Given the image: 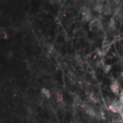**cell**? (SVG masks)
<instances>
[{
  "instance_id": "cell-1",
  "label": "cell",
  "mask_w": 123,
  "mask_h": 123,
  "mask_svg": "<svg viewBox=\"0 0 123 123\" xmlns=\"http://www.w3.org/2000/svg\"><path fill=\"white\" fill-rule=\"evenodd\" d=\"M108 109L110 110V111H111L114 113L120 114V112L123 110V104L120 102V100L117 101L116 99H113L112 103L110 105H109Z\"/></svg>"
},
{
  "instance_id": "cell-2",
  "label": "cell",
  "mask_w": 123,
  "mask_h": 123,
  "mask_svg": "<svg viewBox=\"0 0 123 123\" xmlns=\"http://www.w3.org/2000/svg\"><path fill=\"white\" fill-rule=\"evenodd\" d=\"M82 14V19L84 21L86 22H91L94 19H93V15L92 14L91 9L88 7H85L84 10L81 12Z\"/></svg>"
},
{
  "instance_id": "cell-3",
  "label": "cell",
  "mask_w": 123,
  "mask_h": 123,
  "mask_svg": "<svg viewBox=\"0 0 123 123\" xmlns=\"http://www.w3.org/2000/svg\"><path fill=\"white\" fill-rule=\"evenodd\" d=\"M110 89L116 95H120V85L117 81H114L112 82V84L110 85Z\"/></svg>"
},
{
  "instance_id": "cell-4",
  "label": "cell",
  "mask_w": 123,
  "mask_h": 123,
  "mask_svg": "<svg viewBox=\"0 0 123 123\" xmlns=\"http://www.w3.org/2000/svg\"><path fill=\"white\" fill-rule=\"evenodd\" d=\"M84 110H85L86 113L88 115H89L91 117H94L96 115V112H95V110H94V108L92 106H90L89 105H85L84 106Z\"/></svg>"
},
{
  "instance_id": "cell-5",
  "label": "cell",
  "mask_w": 123,
  "mask_h": 123,
  "mask_svg": "<svg viewBox=\"0 0 123 123\" xmlns=\"http://www.w3.org/2000/svg\"><path fill=\"white\" fill-rule=\"evenodd\" d=\"M105 5L101 3V2H98L96 4L94 5L93 6V9L94 11H95L96 12H98V13H102L104 12V9H105Z\"/></svg>"
},
{
  "instance_id": "cell-6",
  "label": "cell",
  "mask_w": 123,
  "mask_h": 123,
  "mask_svg": "<svg viewBox=\"0 0 123 123\" xmlns=\"http://www.w3.org/2000/svg\"><path fill=\"white\" fill-rule=\"evenodd\" d=\"M41 93H42V94L44 97H45L48 99H49L50 97V91L48 89L45 88V87H43L41 89Z\"/></svg>"
},
{
  "instance_id": "cell-7",
  "label": "cell",
  "mask_w": 123,
  "mask_h": 123,
  "mask_svg": "<svg viewBox=\"0 0 123 123\" xmlns=\"http://www.w3.org/2000/svg\"><path fill=\"white\" fill-rule=\"evenodd\" d=\"M103 13L105 15H110L112 13V9L110 6H105Z\"/></svg>"
},
{
  "instance_id": "cell-8",
  "label": "cell",
  "mask_w": 123,
  "mask_h": 123,
  "mask_svg": "<svg viewBox=\"0 0 123 123\" xmlns=\"http://www.w3.org/2000/svg\"><path fill=\"white\" fill-rule=\"evenodd\" d=\"M112 69V65L111 64H105L103 66V71L105 74H108Z\"/></svg>"
},
{
  "instance_id": "cell-9",
  "label": "cell",
  "mask_w": 123,
  "mask_h": 123,
  "mask_svg": "<svg viewBox=\"0 0 123 123\" xmlns=\"http://www.w3.org/2000/svg\"><path fill=\"white\" fill-rule=\"evenodd\" d=\"M115 25H116V22H115V19L112 17L110 21V24H109V26L111 29H115Z\"/></svg>"
},
{
  "instance_id": "cell-10",
  "label": "cell",
  "mask_w": 123,
  "mask_h": 123,
  "mask_svg": "<svg viewBox=\"0 0 123 123\" xmlns=\"http://www.w3.org/2000/svg\"><path fill=\"white\" fill-rule=\"evenodd\" d=\"M74 104L75 105V106H79L80 104V99L78 96H75L74 98Z\"/></svg>"
},
{
  "instance_id": "cell-11",
  "label": "cell",
  "mask_w": 123,
  "mask_h": 123,
  "mask_svg": "<svg viewBox=\"0 0 123 123\" xmlns=\"http://www.w3.org/2000/svg\"><path fill=\"white\" fill-rule=\"evenodd\" d=\"M120 102L123 105V91H122L120 94Z\"/></svg>"
},
{
  "instance_id": "cell-12",
  "label": "cell",
  "mask_w": 123,
  "mask_h": 123,
  "mask_svg": "<svg viewBox=\"0 0 123 123\" xmlns=\"http://www.w3.org/2000/svg\"><path fill=\"white\" fill-rule=\"evenodd\" d=\"M120 116H121V118L123 119V110L120 112Z\"/></svg>"
},
{
  "instance_id": "cell-13",
  "label": "cell",
  "mask_w": 123,
  "mask_h": 123,
  "mask_svg": "<svg viewBox=\"0 0 123 123\" xmlns=\"http://www.w3.org/2000/svg\"><path fill=\"white\" fill-rule=\"evenodd\" d=\"M120 77H121V78H123V71H122V72L120 74Z\"/></svg>"
}]
</instances>
